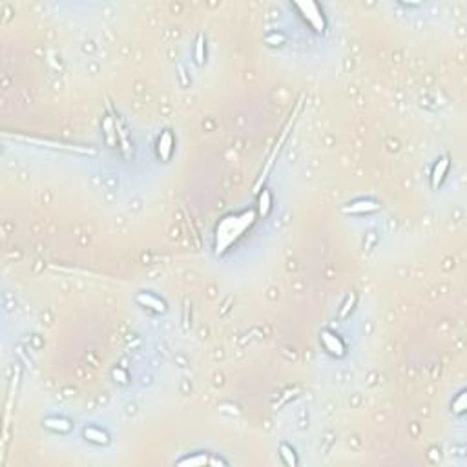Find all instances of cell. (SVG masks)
I'll return each mask as SVG.
<instances>
[{"instance_id": "9", "label": "cell", "mask_w": 467, "mask_h": 467, "mask_svg": "<svg viewBox=\"0 0 467 467\" xmlns=\"http://www.w3.org/2000/svg\"><path fill=\"white\" fill-rule=\"evenodd\" d=\"M44 425L51 431H57V433H69L71 431V424L64 418H48L44 422Z\"/></svg>"}, {"instance_id": "17", "label": "cell", "mask_w": 467, "mask_h": 467, "mask_svg": "<svg viewBox=\"0 0 467 467\" xmlns=\"http://www.w3.org/2000/svg\"><path fill=\"white\" fill-rule=\"evenodd\" d=\"M283 40H285V38H283V35H276V33H272L270 37H266V42L272 44V46H274V42L279 44V42H283Z\"/></svg>"}, {"instance_id": "16", "label": "cell", "mask_w": 467, "mask_h": 467, "mask_svg": "<svg viewBox=\"0 0 467 467\" xmlns=\"http://www.w3.org/2000/svg\"><path fill=\"white\" fill-rule=\"evenodd\" d=\"M104 128H106V135H108V143L113 144L115 141H113V130H112V121L108 119L106 122H104Z\"/></svg>"}, {"instance_id": "2", "label": "cell", "mask_w": 467, "mask_h": 467, "mask_svg": "<svg viewBox=\"0 0 467 467\" xmlns=\"http://www.w3.org/2000/svg\"><path fill=\"white\" fill-rule=\"evenodd\" d=\"M297 9H301L303 13V18L310 24V26L316 29L318 33H321L325 29V20L323 16H321V11H319V7L314 2H303V4H296Z\"/></svg>"}, {"instance_id": "6", "label": "cell", "mask_w": 467, "mask_h": 467, "mask_svg": "<svg viewBox=\"0 0 467 467\" xmlns=\"http://www.w3.org/2000/svg\"><path fill=\"white\" fill-rule=\"evenodd\" d=\"M137 303H141L143 307L152 308V310H155V312H165V310H166L165 301H161L159 297L152 296V294H139V296H137Z\"/></svg>"}, {"instance_id": "13", "label": "cell", "mask_w": 467, "mask_h": 467, "mask_svg": "<svg viewBox=\"0 0 467 467\" xmlns=\"http://www.w3.org/2000/svg\"><path fill=\"white\" fill-rule=\"evenodd\" d=\"M203 464H210V460H208L207 457H194V458H185V460H181L179 466H203Z\"/></svg>"}, {"instance_id": "11", "label": "cell", "mask_w": 467, "mask_h": 467, "mask_svg": "<svg viewBox=\"0 0 467 467\" xmlns=\"http://www.w3.org/2000/svg\"><path fill=\"white\" fill-rule=\"evenodd\" d=\"M281 457H283V460H285L287 466H296L297 464L296 457H294V451H292L288 446H281Z\"/></svg>"}, {"instance_id": "1", "label": "cell", "mask_w": 467, "mask_h": 467, "mask_svg": "<svg viewBox=\"0 0 467 467\" xmlns=\"http://www.w3.org/2000/svg\"><path fill=\"white\" fill-rule=\"evenodd\" d=\"M254 219L255 214L250 212V210L235 214V216H227L225 219H221L218 229H216V252L223 254L225 250H229L232 243H235L244 234V230L254 223Z\"/></svg>"}, {"instance_id": "12", "label": "cell", "mask_w": 467, "mask_h": 467, "mask_svg": "<svg viewBox=\"0 0 467 467\" xmlns=\"http://www.w3.org/2000/svg\"><path fill=\"white\" fill-rule=\"evenodd\" d=\"M354 301H356V296H354V294H349V296H347V299H345V303H343V308H341V312H340V318L341 319H345L347 316H349V312L352 310V305H354Z\"/></svg>"}, {"instance_id": "3", "label": "cell", "mask_w": 467, "mask_h": 467, "mask_svg": "<svg viewBox=\"0 0 467 467\" xmlns=\"http://www.w3.org/2000/svg\"><path fill=\"white\" fill-rule=\"evenodd\" d=\"M321 341H323L325 349L329 350L332 356H338V358L345 356V345H343V341H341L336 334H332V332H329V330H325V332H321Z\"/></svg>"}, {"instance_id": "4", "label": "cell", "mask_w": 467, "mask_h": 467, "mask_svg": "<svg viewBox=\"0 0 467 467\" xmlns=\"http://www.w3.org/2000/svg\"><path fill=\"white\" fill-rule=\"evenodd\" d=\"M172 150H174V137H172L170 132H163L159 141H157V155L161 157V161L170 159Z\"/></svg>"}, {"instance_id": "5", "label": "cell", "mask_w": 467, "mask_h": 467, "mask_svg": "<svg viewBox=\"0 0 467 467\" xmlns=\"http://www.w3.org/2000/svg\"><path fill=\"white\" fill-rule=\"evenodd\" d=\"M380 210V205L376 201H369V199H363V201H356L349 207L343 208L345 214H369V212H376Z\"/></svg>"}, {"instance_id": "8", "label": "cell", "mask_w": 467, "mask_h": 467, "mask_svg": "<svg viewBox=\"0 0 467 467\" xmlns=\"http://www.w3.org/2000/svg\"><path fill=\"white\" fill-rule=\"evenodd\" d=\"M84 438L88 442H93V444H99V446H106L110 438L104 431L97 429V427H86L84 429Z\"/></svg>"}, {"instance_id": "10", "label": "cell", "mask_w": 467, "mask_h": 467, "mask_svg": "<svg viewBox=\"0 0 467 467\" xmlns=\"http://www.w3.org/2000/svg\"><path fill=\"white\" fill-rule=\"evenodd\" d=\"M270 208H272L270 192L263 190L259 194V201H257V212H259L261 218H266V216H268V212H270Z\"/></svg>"}, {"instance_id": "7", "label": "cell", "mask_w": 467, "mask_h": 467, "mask_svg": "<svg viewBox=\"0 0 467 467\" xmlns=\"http://www.w3.org/2000/svg\"><path fill=\"white\" fill-rule=\"evenodd\" d=\"M447 168H449V159H447V157L438 159V163H436L435 168H433V174H431V179H433V186H435V188H438V185L444 181V177H446V174H447Z\"/></svg>"}, {"instance_id": "18", "label": "cell", "mask_w": 467, "mask_h": 467, "mask_svg": "<svg viewBox=\"0 0 467 467\" xmlns=\"http://www.w3.org/2000/svg\"><path fill=\"white\" fill-rule=\"evenodd\" d=\"M113 376H115V378L119 376V378H121L119 382H121V383H126V374H124L122 371H113Z\"/></svg>"}, {"instance_id": "14", "label": "cell", "mask_w": 467, "mask_h": 467, "mask_svg": "<svg viewBox=\"0 0 467 467\" xmlns=\"http://www.w3.org/2000/svg\"><path fill=\"white\" fill-rule=\"evenodd\" d=\"M453 411L457 414H462L464 411H466V393H460L458 398L453 402Z\"/></svg>"}, {"instance_id": "15", "label": "cell", "mask_w": 467, "mask_h": 467, "mask_svg": "<svg viewBox=\"0 0 467 467\" xmlns=\"http://www.w3.org/2000/svg\"><path fill=\"white\" fill-rule=\"evenodd\" d=\"M196 60H197V64L205 62V55H203V35H199V38H197V42H196Z\"/></svg>"}]
</instances>
